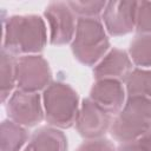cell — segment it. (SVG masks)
I'll list each match as a JSON object with an SVG mask.
<instances>
[{
    "label": "cell",
    "instance_id": "cell-4",
    "mask_svg": "<svg viewBox=\"0 0 151 151\" xmlns=\"http://www.w3.org/2000/svg\"><path fill=\"white\" fill-rule=\"evenodd\" d=\"M45 120L57 129H70L76 125L80 109L77 91L66 83L52 81L42 92Z\"/></svg>",
    "mask_w": 151,
    "mask_h": 151
},
{
    "label": "cell",
    "instance_id": "cell-16",
    "mask_svg": "<svg viewBox=\"0 0 151 151\" xmlns=\"http://www.w3.org/2000/svg\"><path fill=\"white\" fill-rule=\"evenodd\" d=\"M127 53L138 68H151V34H137L130 42Z\"/></svg>",
    "mask_w": 151,
    "mask_h": 151
},
{
    "label": "cell",
    "instance_id": "cell-5",
    "mask_svg": "<svg viewBox=\"0 0 151 151\" xmlns=\"http://www.w3.org/2000/svg\"><path fill=\"white\" fill-rule=\"evenodd\" d=\"M6 112L14 123L33 127L45 119L42 97L38 92L15 90L6 101Z\"/></svg>",
    "mask_w": 151,
    "mask_h": 151
},
{
    "label": "cell",
    "instance_id": "cell-2",
    "mask_svg": "<svg viewBox=\"0 0 151 151\" xmlns=\"http://www.w3.org/2000/svg\"><path fill=\"white\" fill-rule=\"evenodd\" d=\"M149 130H151V99L127 96L123 109L113 117L111 137L122 144L140 138Z\"/></svg>",
    "mask_w": 151,
    "mask_h": 151
},
{
    "label": "cell",
    "instance_id": "cell-12",
    "mask_svg": "<svg viewBox=\"0 0 151 151\" xmlns=\"http://www.w3.org/2000/svg\"><path fill=\"white\" fill-rule=\"evenodd\" d=\"M24 151H67V138L57 127L41 126L32 133Z\"/></svg>",
    "mask_w": 151,
    "mask_h": 151
},
{
    "label": "cell",
    "instance_id": "cell-21",
    "mask_svg": "<svg viewBox=\"0 0 151 151\" xmlns=\"http://www.w3.org/2000/svg\"><path fill=\"white\" fill-rule=\"evenodd\" d=\"M138 140L146 149V151H151V130H149L145 134H143L140 138H138Z\"/></svg>",
    "mask_w": 151,
    "mask_h": 151
},
{
    "label": "cell",
    "instance_id": "cell-14",
    "mask_svg": "<svg viewBox=\"0 0 151 151\" xmlns=\"http://www.w3.org/2000/svg\"><path fill=\"white\" fill-rule=\"evenodd\" d=\"M0 81L1 101L6 103L17 86V57L8 53L4 48H1Z\"/></svg>",
    "mask_w": 151,
    "mask_h": 151
},
{
    "label": "cell",
    "instance_id": "cell-15",
    "mask_svg": "<svg viewBox=\"0 0 151 151\" xmlns=\"http://www.w3.org/2000/svg\"><path fill=\"white\" fill-rule=\"evenodd\" d=\"M124 83L127 96L151 99V68H133Z\"/></svg>",
    "mask_w": 151,
    "mask_h": 151
},
{
    "label": "cell",
    "instance_id": "cell-17",
    "mask_svg": "<svg viewBox=\"0 0 151 151\" xmlns=\"http://www.w3.org/2000/svg\"><path fill=\"white\" fill-rule=\"evenodd\" d=\"M67 5L78 18H98L103 14L106 1H67Z\"/></svg>",
    "mask_w": 151,
    "mask_h": 151
},
{
    "label": "cell",
    "instance_id": "cell-8",
    "mask_svg": "<svg viewBox=\"0 0 151 151\" xmlns=\"http://www.w3.org/2000/svg\"><path fill=\"white\" fill-rule=\"evenodd\" d=\"M112 120L113 116L104 111L91 98H85L80 104L76 129L85 139L101 138L110 131Z\"/></svg>",
    "mask_w": 151,
    "mask_h": 151
},
{
    "label": "cell",
    "instance_id": "cell-20",
    "mask_svg": "<svg viewBox=\"0 0 151 151\" xmlns=\"http://www.w3.org/2000/svg\"><path fill=\"white\" fill-rule=\"evenodd\" d=\"M117 151H146V149L140 144L138 139H136L132 142L119 144V146L117 147Z\"/></svg>",
    "mask_w": 151,
    "mask_h": 151
},
{
    "label": "cell",
    "instance_id": "cell-1",
    "mask_svg": "<svg viewBox=\"0 0 151 151\" xmlns=\"http://www.w3.org/2000/svg\"><path fill=\"white\" fill-rule=\"evenodd\" d=\"M2 27V48L14 57L38 54L47 44L46 24L39 15H12Z\"/></svg>",
    "mask_w": 151,
    "mask_h": 151
},
{
    "label": "cell",
    "instance_id": "cell-3",
    "mask_svg": "<svg viewBox=\"0 0 151 151\" xmlns=\"http://www.w3.org/2000/svg\"><path fill=\"white\" fill-rule=\"evenodd\" d=\"M98 18H78L71 42L74 58L85 66H96L110 51V40Z\"/></svg>",
    "mask_w": 151,
    "mask_h": 151
},
{
    "label": "cell",
    "instance_id": "cell-19",
    "mask_svg": "<svg viewBox=\"0 0 151 151\" xmlns=\"http://www.w3.org/2000/svg\"><path fill=\"white\" fill-rule=\"evenodd\" d=\"M76 151H117L114 144L107 138H96L86 139L83 142Z\"/></svg>",
    "mask_w": 151,
    "mask_h": 151
},
{
    "label": "cell",
    "instance_id": "cell-6",
    "mask_svg": "<svg viewBox=\"0 0 151 151\" xmlns=\"http://www.w3.org/2000/svg\"><path fill=\"white\" fill-rule=\"evenodd\" d=\"M52 83V72L47 60L39 54L17 58V86L27 92L44 91Z\"/></svg>",
    "mask_w": 151,
    "mask_h": 151
},
{
    "label": "cell",
    "instance_id": "cell-10",
    "mask_svg": "<svg viewBox=\"0 0 151 151\" xmlns=\"http://www.w3.org/2000/svg\"><path fill=\"white\" fill-rule=\"evenodd\" d=\"M88 98L114 117L123 109L127 94L123 81L117 79H98L93 83Z\"/></svg>",
    "mask_w": 151,
    "mask_h": 151
},
{
    "label": "cell",
    "instance_id": "cell-18",
    "mask_svg": "<svg viewBox=\"0 0 151 151\" xmlns=\"http://www.w3.org/2000/svg\"><path fill=\"white\" fill-rule=\"evenodd\" d=\"M134 29L138 34H151V1L137 2Z\"/></svg>",
    "mask_w": 151,
    "mask_h": 151
},
{
    "label": "cell",
    "instance_id": "cell-7",
    "mask_svg": "<svg viewBox=\"0 0 151 151\" xmlns=\"http://www.w3.org/2000/svg\"><path fill=\"white\" fill-rule=\"evenodd\" d=\"M50 28V42L54 46L72 42L76 28L77 17L67 5V1H52L44 12Z\"/></svg>",
    "mask_w": 151,
    "mask_h": 151
},
{
    "label": "cell",
    "instance_id": "cell-13",
    "mask_svg": "<svg viewBox=\"0 0 151 151\" xmlns=\"http://www.w3.org/2000/svg\"><path fill=\"white\" fill-rule=\"evenodd\" d=\"M28 137L26 127L14 123L13 120L6 119L1 123V151H20L26 144Z\"/></svg>",
    "mask_w": 151,
    "mask_h": 151
},
{
    "label": "cell",
    "instance_id": "cell-9",
    "mask_svg": "<svg viewBox=\"0 0 151 151\" xmlns=\"http://www.w3.org/2000/svg\"><path fill=\"white\" fill-rule=\"evenodd\" d=\"M138 1L114 0L106 2L103 17V25L112 37H120L131 33L136 26V11Z\"/></svg>",
    "mask_w": 151,
    "mask_h": 151
},
{
    "label": "cell",
    "instance_id": "cell-11",
    "mask_svg": "<svg viewBox=\"0 0 151 151\" xmlns=\"http://www.w3.org/2000/svg\"><path fill=\"white\" fill-rule=\"evenodd\" d=\"M132 61L126 51L113 47L94 66L93 77L98 79H117L125 81L132 68Z\"/></svg>",
    "mask_w": 151,
    "mask_h": 151
}]
</instances>
